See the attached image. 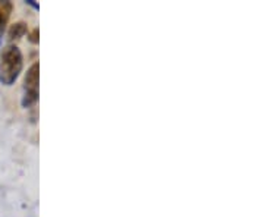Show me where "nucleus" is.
<instances>
[{"label":"nucleus","instance_id":"nucleus-1","mask_svg":"<svg viewBox=\"0 0 264 217\" xmlns=\"http://www.w3.org/2000/svg\"><path fill=\"white\" fill-rule=\"evenodd\" d=\"M22 70V54L16 46H8L0 56V81L12 86Z\"/></svg>","mask_w":264,"mask_h":217},{"label":"nucleus","instance_id":"nucleus-2","mask_svg":"<svg viewBox=\"0 0 264 217\" xmlns=\"http://www.w3.org/2000/svg\"><path fill=\"white\" fill-rule=\"evenodd\" d=\"M38 97V64H34L28 69L25 76V96L22 104L25 108L34 104Z\"/></svg>","mask_w":264,"mask_h":217},{"label":"nucleus","instance_id":"nucleus-3","mask_svg":"<svg viewBox=\"0 0 264 217\" xmlns=\"http://www.w3.org/2000/svg\"><path fill=\"white\" fill-rule=\"evenodd\" d=\"M26 31V26L24 22H18V24H14L9 30V38L10 40H15V38H21L22 36L25 34Z\"/></svg>","mask_w":264,"mask_h":217},{"label":"nucleus","instance_id":"nucleus-4","mask_svg":"<svg viewBox=\"0 0 264 217\" xmlns=\"http://www.w3.org/2000/svg\"><path fill=\"white\" fill-rule=\"evenodd\" d=\"M10 9H12L10 3H8V2H3V3H0V28L3 26L4 21L8 20Z\"/></svg>","mask_w":264,"mask_h":217},{"label":"nucleus","instance_id":"nucleus-5","mask_svg":"<svg viewBox=\"0 0 264 217\" xmlns=\"http://www.w3.org/2000/svg\"><path fill=\"white\" fill-rule=\"evenodd\" d=\"M37 34H38V30H34V31H32V34H31V42H34V43H36V42L38 40V38H37Z\"/></svg>","mask_w":264,"mask_h":217},{"label":"nucleus","instance_id":"nucleus-6","mask_svg":"<svg viewBox=\"0 0 264 217\" xmlns=\"http://www.w3.org/2000/svg\"><path fill=\"white\" fill-rule=\"evenodd\" d=\"M0 43H2V38H0Z\"/></svg>","mask_w":264,"mask_h":217}]
</instances>
